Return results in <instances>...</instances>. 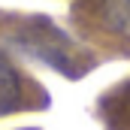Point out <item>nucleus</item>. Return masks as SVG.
<instances>
[{
  "instance_id": "obj_1",
  "label": "nucleus",
  "mask_w": 130,
  "mask_h": 130,
  "mask_svg": "<svg viewBox=\"0 0 130 130\" xmlns=\"http://www.w3.org/2000/svg\"><path fill=\"white\" fill-rule=\"evenodd\" d=\"M21 97V82H18V73L12 70V64L0 55V115L15 109V103Z\"/></svg>"
}]
</instances>
